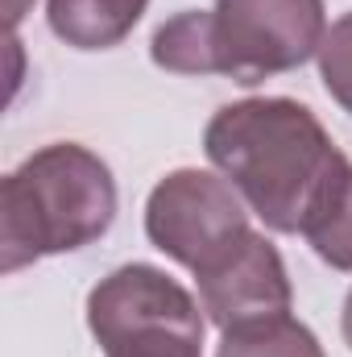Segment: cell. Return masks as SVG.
I'll use <instances>...</instances> for the list:
<instances>
[{"mask_svg":"<svg viewBox=\"0 0 352 357\" xmlns=\"http://www.w3.org/2000/svg\"><path fill=\"white\" fill-rule=\"evenodd\" d=\"M203 154L273 233H307L352 171L319 116L286 96L224 104L203 129Z\"/></svg>","mask_w":352,"mask_h":357,"instance_id":"obj_1","label":"cell"},{"mask_svg":"<svg viewBox=\"0 0 352 357\" xmlns=\"http://www.w3.org/2000/svg\"><path fill=\"white\" fill-rule=\"evenodd\" d=\"M328 33L323 0H216L158 25L154 67L170 75H224L253 88L269 75L298 71Z\"/></svg>","mask_w":352,"mask_h":357,"instance_id":"obj_2","label":"cell"},{"mask_svg":"<svg viewBox=\"0 0 352 357\" xmlns=\"http://www.w3.org/2000/svg\"><path fill=\"white\" fill-rule=\"evenodd\" d=\"M116 220V178L99 154L54 142L29 154L0 183V270L99 241Z\"/></svg>","mask_w":352,"mask_h":357,"instance_id":"obj_3","label":"cell"},{"mask_svg":"<svg viewBox=\"0 0 352 357\" xmlns=\"http://www.w3.org/2000/svg\"><path fill=\"white\" fill-rule=\"evenodd\" d=\"M203 307L166 270L129 262L88 295V328L104 357L203 354Z\"/></svg>","mask_w":352,"mask_h":357,"instance_id":"obj_4","label":"cell"},{"mask_svg":"<svg viewBox=\"0 0 352 357\" xmlns=\"http://www.w3.org/2000/svg\"><path fill=\"white\" fill-rule=\"evenodd\" d=\"M249 204L220 171L182 167L162 178L145 199V237L191 274L249 233Z\"/></svg>","mask_w":352,"mask_h":357,"instance_id":"obj_5","label":"cell"},{"mask_svg":"<svg viewBox=\"0 0 352 357\" xmlns=\"http://www.w3.org/2000/svg\"><path fill=\"white\" fill-rule=\"evenodd\" d=\"M195 282H199V307L220 333L290 316L294 303L286 262L278 245L257 229L241 233L224 254H216L203 270H195Z\"/></svg>","mask_w":352,"mask_h":357,"instance_id":"obj_6","label":"cell"},{"mask_svg":"<svg viewBox=\"0 0 352 357\" xmlns=\"http://www.w3.org/2000/svg\"><path fill=\"white\" fill-rule=\"evenodd\" d=\"M145 8L150 0H46V21L75 50H112L137 29Z\"/></svg>","mask_w":352,"mask_h":357,"instance_id":"obj_7","label":"cell"},{"mask_svg":"<svg viewBox=\"0 0 352 357\" xmlns=\"http://www.w3.org/2000/svg\"><path fill=\"white\" fill-rule=\"evenodd\" d=\"M216 357H323V345L303 320L273 316L245 328H228L216 345Z\"/></svg>","mask_w":352,"mask_h":357,"instance_id":"obj_8","label":"cell"},{"mask_svg":"<svg viewBox=\"0 0 352 357\" xmlns=\"http://www.w3.org/2000/svg\"><path fill=\"white\" fill-rule=\"evenodd\" d=\"M303 237L319 254V262H328L332 270H344V274L352 270V171L336 183L328 204L311 216Z\"/></svg>","mask_w":352,"mask_h":357,"instance_id":"obj_9","label":"cell"},{"mask_svg":"<svg viewBox=\"0 0 352 357\" xmlns=\"http://www.w3.org/2000/svg\"><path fill=\"white\" fill-rule=\"evenodd\" d=\"M315 63H319V79H323L328 96L352 116V13L328 25Z\"/></svg>","mask_w":352,"mask_h":357,"instance_id":"obj_10","label":"cell"},{"mask_svg":"<svg viewBox=\"0 0 352 357\" xmlns=\"http://www.w3.org/2000/svg\"><path fill=\"white\" fill-rule=\"evenodd\" d=\"M340 328H344V341H349V349H352V291L344 295V312H340Z\"/></svg>","mask_w":352,"mask_h":357,"instance_id":"obj_11","label":"cell"},{"mask_svg":"<svg viewBox=\"0 0 352 357\" xmlns=\"http://www.w3.org/2000/svg\"><path fill=\"white\" fill-rule=\"evenodd\" d=\"M133 357H203V354H133Z\"/></svg>","mask_w":352,"mask_h":357,"instance_id":"obj_12","label":"cell"}]
</instances>
